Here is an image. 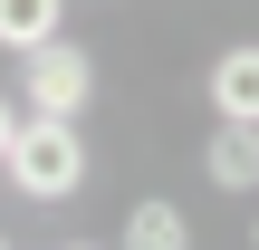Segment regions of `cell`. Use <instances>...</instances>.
I'll use <instances>...</instances> for the list:
<instances>
[{
	"mask_svg": "<svg viewBox=\"0 0 259 250\" xmlns=\"http://www.w3.org/2000/svg\"><path fill=\"white\" fill-rule=\"evenodd\" d=\"M29 202H67L77 183H87V145H77V125H58V116H19V145H10V164H0Z\"/></svg>",
	"mask_w": 259,
	"mask_h": 250,
	"instance_id": "obj_1",
	"label": "cell"
},
{
	"mask_svg": "<svg viewBox=\"0 0 259 250\" xmlns=\"http://www.w3.org/2000/svg\"><path fill=\"white\" fill-rule=\"evenodd\" d=\"M87 96H96V58H87L77 39H48V48H29V58H19V106H29V116L77 125V116H87Z\"/></svg>",
	"mask_w": 259,
	"mask_h": 250,
	"instance_id": "obj_2",
	"label": "cell"
},
{
	"mask_svg": "<svg viewBox=\"0 0 259 250\" xmlns=\"http://www.w3.org/2000/svg\"><path fill=\"white\" fill-rule=\"evenodd\" d=\"M202 87H211V116H221V125H259V39L221 48Z\"/></svg>",
	"mask_w": 259,
	"mask_h": 250,
	"instance_id": "obj_3",
	"label": "cell"
},
{
	"mask_svg": "<svg viewBox=\"0 0 259 250\" xmlns=\"http://www.w3.org/2000/svg\"><path fill=\"white\" fill-rule=\"evenodd\" d=\"M202 173H211L221 193H259V125H211Z\"/></svg>",
	"mask_w": 259,
	"mask_h": 250,
	"instance_id": "obj_4",
	"label": "cell"
},
{
	"mask_svg": "<svg viewBox=\"0 0 259 250\" xmlns=\"http://www.w3.org/2000/svg\"><path fill=\"white\" fill-rule=\"evenodd\" d=\"M48 39H67V0H0V48H48Z\"/></svg>",
	"mask_w": 259,
	"mask_h": 250,
	"instance_id": "obj_5",
	"label": "cell"
},
{
	"mask_svg": "<svg viewBox=\"0 0 259 250\" xmlns=\"http://www.w3.org/2000/svg\"><path fill=\"white\" fill-rule=\"evenodd\" d=\"M125 250H192V222H183V202L144 193V202L125 212Z\"/></svg>",
	"mask_w": 259,
	"mask_h": 250,
	"instance_id": "obj_6",
	"label": "cell"
},
{
	"mask_svg": "<svg viewBox=\"0 0 259 250\" xmlns=\"http://www.w3.org/2000/svg\"><path fill=\"white\" fill-rule=\"evenodd\" d=\"M10 145H19V106H0V164H10Z\"/></svg>",
	"mask_w": 259,
	"mask_h": 250,
	"instance_id": "obj_7",
	"label": "cell"
},
{
	"mask_svg": "<svg viewBox=\"0 0 259 250\" xmlns=\"http://www.w3.org/2000/svg\"><path fill=\"white\" fill-rule=\"evenodd\" d=\"M250 241H259V222H250Z\"/></svg>",
	"mask_w": 259,
	"mask_h": 250,
	"instance_id": "obj_8",
	"label": "cell"
},
{
	"mask_svg": "<svg viewBox=\"0 0 259 250\" xmlns=\"http://www.w3.org/2000/svg\"><path fill=\"white\" fill-rule=\"evenodd\" d=\"M67 250H87V241H67Z\"/></svg>",
	"mask_w": 259,
	"mask_h": 250,
	"instance_id": "obj_9",
	"label": "cell"
},
{
	"mask_svg": "<svg viewBox=\"0 0 259 250\" xmlns=\"http://www.w3.org/2000/svg\"><path fill=\"white\" fill-rule=\"evenodd\" d=\"M0 250H10V241H0Z\"/></svg>",
	"mask_w": 259,
	"mask_h": 250,
	"instance_id": "obj_10",
	"label": "cell"
}]
</instances>
